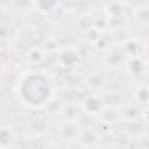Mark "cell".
Segmentation results:
<instances>
[{
    "label": "cell",
    "instance_id": "6da1fadb",
    "mask_svg": "<svg viewBox=\"0 0 149 149\" xmlns=\"http://www.w3.org/2000/svg\"><path fill=\"white\" fill-rule=\"evenodd\" d=\"M51 95V83L43 73L30 72L17 85V97L30 107H40Z\"/></svg>",
    "mask_w": 149,
    "mask_h": 149
}]
</instances>
